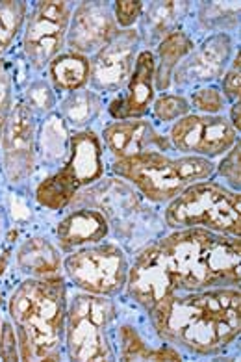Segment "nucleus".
<instances>
[{
    "mask_svg": "<svg viewBox=\"0 0 241 362\" xmlns=\"http://www.w3.org/2000/svg\"><path fill=\"white\" fill-rule=\"evenodd\" d=\"M20 100L34 112L37 119L54 114V110L58 108L56 91L47 78L30 80L28 84H26L25 91H23V99Z\"/></svg>",
    "mask_w": 241,
    "mask_h": 362,
    "instance_id": "nucleus-28",
    "label": "nucleus"
},
{
    "mask_svg": "<svg viewBox=\"0 0 241 362\" xmlns=\"http://www.w3.org/2000/svg\"><path fill=\"white\" fill-rule=\"evenodd\" d=\"M0 358L2 361H20L19 342L11 322H2L0 325Z\"/></svg>",
    "mask_w": 241,
    "mask_h": 362,
    "instance_id": "nucleus-35",
    "label": "nucleus"
},
{
    "mask_svg": "<svg viewBox=\"0 0 241 362\" xmlns=\"http://www.w3.org/2000/svg\"><path fill=\"white\" fill-rule=\"evenodd\" d=\"M112 8H114V17L119 30H130L141 19L145 2H141V0H117L112 4Z\"/></svg>",
    "mask_w": 241,
    "mask_h": 362,
    "instance_id": "nucleus-34",
    "label": "nucleus"
},
{
    "mask_svg": "<svg viewBox=\"0 0 241 362\" xmlns=\"http://www.w3.org/2000/svg\"><path fill=\"white\" fill-rule=\"evenodd\" d=\"M151 114L156 123L172 124L186 117L187 114H192V106H189L186 95L165 91V93L156 95V99L151 106Z\"/></svg>",
    "mask_w": 241,
    "mask_h": 362,
    "instance_id": "nucleus-29",
    "label": "nucleus"
},
{
    "mask_svg": "<svg viewBox=\"0 0 241 362\" xmlns=\"http://www.w3.org/2000/svg\"><path fill=\"white\" fill-rule=\"evenodd\" d=\"M236 54V43L230 34H210L195 45L172 73L171 88L177 93L216 84L225 75Z\"/></svg>",
    "mask_w": 241,
    "mask_h": 362,
    "instance_id": "nucleus-12",
    "label": "nucleus"
},
{
    "mask_svg": "<svg viewBox=\"0 0 241 362\" xmlns=\"http://www.w3.org/2000/svg\"><path fill=\"white\" fill-rule=\"evenodd\" d=\"M4 234H6L4 221H2V218H0V249H2V243H4Z\"/></svg>",
    "mask_w": 241,
    "mask_h": 362,
    "instance_id": "nucleus-38",
    "label": "nucleus"
},
{
    "mask_svg": "<svg viewBox=\"0 0 241 362\" xmlns=\"http://www.w3.org/2000/svg\"><path fill=\"white\" fill-rule=\"evenodd\" d=\"M228 108H230V115H228V121H230L232 127H234V129H236L237 132H240V129H241V124H240V119H241V115H240V112H241L240 100H236V103H232V105L228 106Z\"/></svg>",
    "mask_w": 241,
    "mask_h": 362,
    "instance_id": "nucleus-36",
    "label": "nucleus"
},
{
    "mask_svg": "<svg viewBox=\"0 0 241 362\" xmlns=\"http://www.w3.org/2000/svg\"><path fill=\"white\" fill-rule=\"evenodd\" d=\"M4 305V298H2V293H0V307Z\"/></svg>",
    "mask_w": 241,
    "mask_h": 362,
    "instance_id": "nucleus-39",
    "label": "nucleus"
},
{
    "mask_svg": "<svg viewBox=\"0 0 241 362\" xmlns=\"http://www.w3.org/2000/svg\"><path fill=\"white\" fill-rule=\"evenodd\" d=\"M15 67L10 62L2 58L0 60V138L4 132V127L11 115V110L15 106Z\"/></svg>",
    "mask_w": 241,
    "mask_h": 362,
    "instance_id": "nucleus-31",
    "label": "nucleus"
},
{
    "mask_svg": "<svg viewBox=\"0 0 241 362\" xmlns=\"http://www.w3.org/2000/svg\"><path fill=\"white\" fill-rule=\"evenodd\" d=\"M189 106L192 112L195 114H206V115H223V112L228 108L227 99L223 97L221 90L217 84H208L195 88L189 91Z\"/></svg>",
    "mask_w": 241,
    "mask_h": 362,
    "instance_id": "nucleus-30",
    "label": "nucleus"
},
{
    "mask_svg": "<svg viewBox=\"0 0 241 362\" xmlns=\"http://www.w3.org/2000/svg\"><path fill=\"white\" fill-rule=\"evenodd\" d=\"M141 40L136 28L119 30L108 45L89 58L91 62V78L89 88L97 93H117L124 88L134 65L138 60Z\"/></svg>",
    "mask_w": 241,
    "mask_h": 362,
    "instance_id": "nucleus-14",
    "label": "nucleus"
},
{
    "mask_svg": "<svg viewBox=\"0 0 241 362\" xmlns=\"http://www.w3.org/2000/svg\"><path fill=\"white\" fill-rule=\"evenodd\" d=\"M119 340V361H182L180 349L171 344L151 347L141 332L134 325H121L117 331Z\"/></svg>",
    "mask_w": 241,
    "mask_h": 362,
    "instance_id": "nucleus-24",
    "label": "nucleus"
},
{
    "mask_svg": "<svg viewBox=\"0 0 241 362\" xmlns=\"http://www.w3.org/2000/svg\"><path fill=\"white\" fill-rule=\"evenodd\" d=\"M104 144L91 129L71 134L69 153L58 171L41 180L35 188V201L50 212H61L74 197L104 177Z\"/></svg>",
    "mask_w": 241,
    "mask_h": 362,
    "instance_id": "nucleus-6",
    "label": "nucleus"
},
{
    "mask_svg": "<svg viewBox=\"0 0 241 362\" xmlns=\"http://www.w3.org/2000/svg\"><path fill=\"white\" fill-rule=\"evenodd\" d=\"M237 132L228 117L206 114H187L186 117L172 123L169 130V144L182 156L199 158H219L236 144Z\"/></svg>",
    "mask_w": 241,
    "mask_h": 362,
    "instance_id": "nucleus-11",
    "label": "nucleus"
},
{
    "mask_svg": "<svg viewBox=\"0 0 241 362\" xmlns=\"http://www.w3.org/2000/svg\"><path fill=\"white\" fill-rule=\"evenodd\" d=\"M100 139L115 160L132 158L151 151L167 153L172 149L167 136L160 134L145 117L112 121L102 129Z\"/></svg>",
    "mask_w": 241,
    "mask_h": 362,
    "instance_id": "nucleus-16",
    "label": "nucleus"
},
{
    "mask_svg": "<svg viewBox=\"0 0 241 362\" xmlns=\"http://www.w3.org/2000/svg\"><path fill=\"white\" fill-rule=\"evenodd\" d=\"M73 8V2L65 0H41L28 10L20 45L30 71L41 73L64 52Z\"/></svg>",
    "mask_w": 241,
    "mask_h": 362,
    "instance_id": "nucleus-9",
    "label": "nucleus"
},
{
    "mask_svg": "<svg viewBox=\"0 0 241 362\" xmlns=\"http://www.w3.org/2000/svg\"><path fill=\"white\" fill-rule=\"evenodd\" d=\"M15 268L32 279H47L61 275L64 257L54 242L45 236H30L19 243L13 255Z\"/></svg>",
    "mask_w": 241,
    "mask_h": 362,
    "instance_id": "nucleus-20",
    "label": "nucleus"
},
{
    "mask_svg": "<svg viewBox=\"0 0 241 362\" xmlns=\"http://www.w3.org/2000/svg\"><path fill=\"white\" fill-rule=\"evenodd\" d=\"M197 23L210 34H232L240 28V2H197Z\"/></svg>",
    "mask_w": 241,
    "mask_h": 362,
    "instance_id": "nucleus-26",
    "label": "nucleus"
},
{
    "mask_svg": "<svg viewBox=\"0 0 241 362\" xmlns=\"http://www.w3.org/2000/svg\"><path fill=\"white\" fill-rule=\"evenodd\" d=\"M156 88H154L153 50H139L138 60L124 88L108 105V115L114 121L141 119L151 112Z\"/></svg>",
    "mask_w": 241,
    "mask_h": 362,
    "instance_id": "nucleus-17",
    "label": "nucleus"
},
{
    "mask_svg": "<svg viewBox=\"0 0 241 362\" xmlns=\"http://www.w3.org/2000/svg\"><path fill=\"white\" fill-rule=\"evenodd\" d=\"M130 260L119 243L100 242L64 257L65 279L80 292L115 298L124 292Z\"/></svg>",
    "mask_w": 241,
    "mask_h": 362,
    "instance_id": "nucleus-8",
    "label": "nucleus"
},
{
    "mask_svg": "<svg viewBox=\"0 0 241 362\" xmlns=\"http://www.w3.org/2000/svg\"><path fill=\"white\" fill-rule=\"evenodd\" d=\"M177 292L240 288V236L178 228L158 238Z\"/></svg>",
    "mask_w": 241,
    "mask_h": 362,
    "instance_id": "nucleus-2",
    "label": "nucleus"
},
{
    "mask_svg": "<svg viewBox=\"0 0 241 362\" xmlns=\"http://www.w3.org/2000/svg\"><path fill=\"white\" fill-rule=\"evenodd\" d=\"M67 307L64 275L26 277L15 288L8 299V313L19 342L20 361H61Z\"/></svg>",
    "mask_w": 241,
    "mask_h": 362,
    "instance_id": "nucleus-3",
    "label": "nucleus"
},
{
    "mask_svg": "<svg viewBox=\"0 0 241 362\" xmlns=\"http://www.w3.org/2000/svg\"><path fill=\"white\" fill-rule=\"evenodd\" d=\"M102 110V95L93 91L91 88L64 95V99L59 100L58 105L59 117L65 121L69 129H74V132L89 129L99 119Z\"/></svg>",
    "mask_w": 241,
    "mask_h": 362,
    "instance_id": "nucleus-23",
    "label": "nucleus"
},
{
    "mask_svg": "<svg viewBox=\"0 0 241 362\" xmlns=\"http://www.w3.org/2000/svg\"><path fill=\"white\" fill-rule=\"evenodd\" d=\"M0 325H2V322H0Z\"/></svg>",
    "mask_w": 241,
    "mask_h": 362,
    "instance_id": "nucleus-40",
    "label": "nucleus"
},
{
    "mask_svg": "<svg viewBox=\"0 0 241 362\" xmlns=\"http://www.w3.org/2000/svg\"><path fill=\"white\" fill-rule=\"evenodd\" d=\"M69 139V127L59 115H47L43 124L37 127V149L43 154L45 162H49V164L67 158Z\"/></svg>",
    "mask_w": 241,
    "mask_h": 362,
    "instance_id": "nucleus-25",
    "label": "nucleus"
},
{
    "mask_svg": "<svg viewBox=\"0 0 241 362\" xmlns=\"http://www.w3.org/2000/svg\"><path fill=\"white\" fill-rule=\"evenodd\" d=\"M37 162V117L17 100L0 138V168L10 186H23L34 175Z\"/></svg>",
    "mask_w": 241,
    "mask_h": 362,
    "instance_id": "nucleus-10",
    "label": "nucleus"
},
{
    "mask_svg": "<svg viewBox=\"0 0 241 362\" xmlns=\"http://www.w3.org/2000/svg\"><path fill=\"white\" fill-rule=\"evenodd\" d=\"M26 17H28V2L0 0V60L23 35Z\"/></svg>",
    "mask_w": 241,
    "mask_h": 362,
    "instance_id": "nucleus-27",
    "label": "nucleus"
},
{
    "mask_svg": "<svg viewBox=\"0 0 241 362\" xmlns=\"http://www.w3.org/2000/svg\"><path fill=\"white\" fill-rule=\"evenodd\" d=\"M47 80L56 93H73L89 88L91 62L88 56L76 54L73 50H64L47 65Z\"/></svg>",
    "mask_w": 241,
    "mask_h": 362,
    "instance_id": "nucleus-22",
    "label": "nucleus"
},
{
    "mask_svg": "<svg viewBox=\"0 0 241 362\" xmlns=\"http://www.w3.org/2000/svg\"><path fill=\"white\" fill-rule=\"evenodd\" d=\"M192 10V2H145V10L139 19V28H136L139 34V40L147 50L154 47L172 34L175 30H180V25L184 23L186 16Z\"/></svg>",
    "mask_w": 241,
    "mask_h": 362,
    "instance_id": "nucleus-19",
    "label": "nucleus"
},
{
    "mask_svg": "<svg viewBox=\"0 0 241 362\" xmlns=\"http://www.w3.org/2000/svg\"><path fill=\"white\" fill-rule=\"evenodd\" d=\"M163 225L178 228H206L212 233L240 236L241 195L213 179L199 180L169 201Z\"/></svg>",
    "mask_w": 241,
    "mask_h": 362,
    "instance_id": "nucleus-5",
    "label": "nucleus"
},
{
    "mask_svg": "<svg viewBox=\"0 0 241 362\" xmlns=\"http://www.w3.org/2000/svg\"><path fill=\"white\" fill-rule=\"evenodd\" d=\"M10 260H11V249L10 247L0 249V275H4V272L8 269V266H10Z\"/></svg>",
    "mask_w": 241,
    "mask_h": 362,
    "instance_id": "nucleus-37",
    "label": "nucleus"
},
{
    "mask_svg": "<svg viewBox=\"0 0 241 362\" xmlns=\"http://www.w3.org/2000/svg\"><path fill=\"white\" fill-rule=\"evenodd\" d=\"M219 90H221L223 97L227 99L228 105L232 103H236L240 100L241 97V56H240V49L232 58L230 65L225 71V75L221 76L219 80Z\"/></svg>",
    "mask_w": 241,
    "mask_h": 362,
    "instance_id": "nucleus-33",
    "label": "nucleus"
},
{
    "mask_svg": "<svg viewBox=\"0 0 241 362\" xmlns=\"http://www.w3.org/2000/svg\"><path fill=\"white\" fill-rule=\"evenodd\" d=\"M147 314L162 342L199 357L221 355L241 334L240 288L172 292Z\"/></svg>",
    "mask_w": 241,
    "mask_h": 362,
    "instance_id": "nucleus-1",
    "label": "nucleus"
},
{
    "mask_svg": "<svg viewBox=\"0 0 241 362\" xmlns=\"http://www.w3.org/2000/svg\"><path fill=\"white\" fill-rule=\"evenodd\" d=\"M112 173L132 186L148 203L167 204L184 189L199 180L216 175L213 160L199 156H177L151 151L124 160H115Z\"/></svg>",
    "mask_w": 241,
    "mask_h": 362,
    "instance_id": "nucleus-4",
    "label": "nucleus"
},
{
    "mask_svg": "<svg viewBox=\"0 0 241 362\" xmlns=\"http://www.w3.org/2000/svg\"><path fill=\"white\" fill-rule=\"evenodd\" d=\"M110 230L108 219L99 209L78 206L56 223V245L61 253H73L76 249L104 242L110 236Z\"/></svg>",
    "mask_w": 241,
    "mask_h": 362,
    "instance_id": "nucleus-18",
    "label": "nucleus"
},
{
    "mask_svg": "<svg viewBox=\"0 0 241 362\" xmlns=\"http://www.w3.org/2000/svg\"><path fill=\"white\" fill-rule=\"evenodd\" d=\"M119 32L112 2H78L71 13L67 43L69 50L91 58L108 45Z\"/></svg>",
    "mask_w": 241,
    "mask_h": 362,
    "instance_id": "nucleus-15",
    "label": "nucleus"
},
{
    "mask_svg": "<svg viewBox=\"0 0 241 362\" xmlns=\"http://www.w3.org/2000/svg\"><path fill=\"white\" fill-rule=\"evenodd\" d=\"M124 292L145 310H151L172 292H177L167 260L158 240L143 245L138 255L134 257V262L128 268Z\"/></svg>",
    "mask_w": 241,
    "mask_h": 362,
    "instance_id": "nucleus-13",
    "label": "nucleus"
},
{
    "mask_svg": "<svg viewBox=\"0 0 241 362\" xmlns=\"http://www.w3.org/2000/svg\"><path fill=\"white\" fill-rule=\"evenodd\" d=\"M117 320L114 298L78 292L69 299L65 320L64 351L69 361H115L112 327Z\"/></svg>",
    "mask_w": 241,
    "mask_h": 362,
    "instance_id": "nucleus-7",
    "label": "nucleus"
},
{
    "mask_svg": "<svg viewBox=\"0 0 241 362\" xmlns=\"http://www.w3.org/2000/svg\"><path fill=\"white\" fill-rule=\"evenodd\" d=\"M240 158H241V145L240 139L232 145V149L223 154L219 164H216V175H219L225 180V186L234 192H240L241 186V175H240Z\"/></svg>",
    "mask_w": 241,
    "mask_h": 362,
    "instance_id": "nucleus-32",
    "label": "nucleus"
},
{
    "mask_svg": "<svg viewBox=\"0 0 241 362\" xmlns=\"http://www.w3.org/2000/svg\"><path fill=\"white\" fill-rule=\"evenodd\" d=\"M154 88L156 93H165L171 90L172 73L178 67V64L186 58L193 49L195 41L187 32L175 30L167 37H163L156 47H154Z\"/></svg>",
    "mask_w": 241,
    "mask_h": 362,
    "instance_id": "nucleus-21",
    "label": "nucleus"
}]
</instances>
